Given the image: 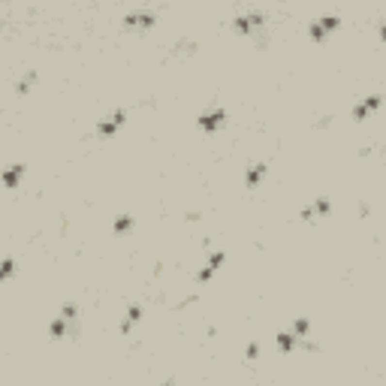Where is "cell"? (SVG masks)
Returning a JSON list of instances; mask_svg holds the SVG:
<instances>
[{"instance_id": "52a82bcc", "label": "cell", "mask_w": 386, "mask_h": 386, "mask_svg": "<svg viewBox=\"0 0 386 386\" xmlns=\"http://www.w3.org/2000/svg\"><path fill=\"white\" fill-rule=\"evenodd\" d=\"M263 175H266V163H257V166H251V172H247V184H257Z\"/></svg>"}, {"instance_id": "7a4b0ae2", "label": "cell", "mask_w": 386, "mask_h": 386, "mask_svg": "<svg viewBox=\"0 0 386 386\" xmlns=\"http://www.w3.org/2000/svg\"><path fill=\"white\" fill-rule=\"evenodd\" d=\"M332 27H338V18H335V16H329V18H323V21L311 24V36H323L326 31H332Z\"/></svg>"}, {"instance_id": "3957f363", "label": "cell", "mask_w": 386, "mask_h": 386, "mask_svg": "<svg viewBox=\"0 0 386 386\" xmlns=\"http://www.w3.org/2000/svg\"><path fill=\"white\" fill-rule=\"evenodd\" d=\"M121 124H124V112H115L112 118H106V124H100V133H103V136H109V133H115V130L121 127Z\"/></svg>"}, {"instance_id": "30bf717a", "label": "cell", "mask_w": 386, "mask_h": 386, "mask_svg": "<svg viewBox=\"0 0 386 386\" xmlns=\"http://www.w3.org/2000/svg\"><path fill=\"white\" fill-rule=\"evenodd\" d=\"M18 175H21V166H12V172H6V184H16Z\"/></svg>"}, {"instance_id": "6da1fadb", "label": "cell", "mask_w": 386, "mask_h": 386, "mask_svg": "<svg viewBox=\"0 0 386 386\" xmlns=\"http://www.w3.org/2000/svg\"><path fill=\"white\" fill-rule=\"evenodd\" d=\"M380 103H383V96H377V94H374V96H368L365 103H359V106L353 109V118H356V121H362V118H365V115L371 112V109H377Z\"/></svg>"}, {"instance_id": "ba28073f", "label": "cell", "mask_w": 386, "mask_h": 386, "mask_svg": "<svg viewBox=\"0 0 386 386\" xmlns=\"http://www.w3.org/2000/svg\"><path fill=\"white\" fill-rule=\"evenodd\" d=\"M127 24H136V27L151 24V12H136V16H127Z\"/></svg>"}, {"instance_id": "277c9868", "label": "cell", "mask_w": 386, "mask_h": 386, "mask_svg": "<svg viewBox=\"0 0 386 386\" xmlns=\"http://www.w3.org/2000/svg\"><path fill=\"white\" fill-rule=\"evenodd\" d=\"M220 121H224V112H220V109H217V112H209V115H202V118H199V124H202L205 130L220 127Z\"/></svg>"}, {"instance_id": "8992f818", "label": "cell", "mask_w": 386, "mask_h": 386, "mask_svg": "<svg viewBox=\"0 0 386 386\" xmlns=\"http://www.w3.org/2000/svg\"><path fill=\"white\" fill-rule=\"evenodd\" d=\"M278 347H281V350H293V347H296V335H293V332H281V335H278Z\"/></svg>"}, {"instance_id": "5b68a950", "label": "cell", "mask_w": 386, "mask_h": 386, "mask_svg": "<svg viewBox=\"0 0 386 386\" xmlns=\"http://www.w3.org/2000/svg\"><path fill=\"white\" fill-rule=\"evenodd\" d=\"M139 317H142V308H139V305H133V308L127 311V320L121 323V332H127V329H130V326H133L136 320H139Z\"/></svg>"}, {"instance_id": "9c48e42d", "label": "cell", "mask_w": 386, "mask_h": 386, "mask_svg": "<svg viewBox=\"0 0 386 386\" xmlns=\"http://www.w3.org/2000/svg\"><path fill=\"white\" fill-rule=\"evenodd\" d=\"M115 229H118V232L130 229V217H127V214H124V217H118V220H115Z\"/></svg>"}]
</instances>
